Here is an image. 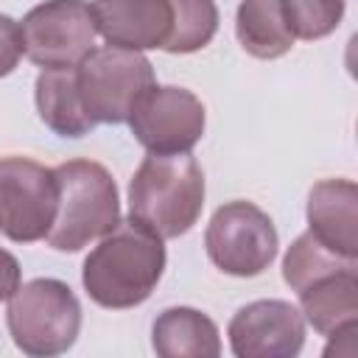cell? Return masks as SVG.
Here are the masks:
<instances>
[{
  "label": "cell",
  "mask_w": 358,
  "mask_h": 358,
  "mask_svg": "<svg viewBox=\"0 0 358 358\" xmlns=\"http://www.w3.org/2000/svg\"><path fill=\"white\" fill-rule=\"evenodd\" d=\"M8 333L25 355L50 358L67 352L81 330V305L67 282L36 277L20 282L6 308Z\"/></svg>",
  "instance_id": "4"
},
{
  "label": "cell",
  "mask_w": 358,
  "mask_h": 358,
  "mask_svg": "<svg viewBox=\"0 0 358 358\" xmlns=\"http://www.w3.org/2000/svg\"><path fill=\"white\" fill-rule=\"evenodd\" d=\"M294 39H322L333 34L344 17L347 0H280Z\"/></svg>",
  "instance_id": "19"
},
{
  "label": "cell",
  "mask_w": 358,
  "mask_h": 358,
  "mask_svg": "<svg viewBox=\"0 0 358 358\" xmlns=\"http://www.w3.org/2000/svg\"><path fill=\"white\" fill-rule=\"evenodd\" d=\"M173 11V31L162 50L168 53H196L207 48L218 31L215 0H168Z\"/></svg>",
  "instance_id": "18"
},
{
  "label": "cell",
  "mask_w": 358,
  "mask_h": 358,
  "mask_svg": "<svg viewBox=\"0 0 358 358\" xmlns=\"http://www.w3.org/2000/svg\"><path fill=\"white\" fill-rule=\"evenodd\" d=\"M36 112L42 123L59 137H84L95 123L87 117L78 87H76V67L64 70H42L34 84Z\"/></svg>",
  "instance_id": "15"
},
{
  "label": "cell",
  "mask_w": 358,
  "mask_h": 358,
  "mask_svg": "<svg viewBox=\"0 0 358 358\" xmlns=\"http://www.w3.org/2000/svg\"><path fill=\"white\" fill-rule=\"evenodd\" d=\"M296 296L305 322L319 336H333L347 324H358V268L333 271Z\"/></svg>",
  "instance_id": "14"
},
{
  "label": "cell",
  "mask_w": 358,
  "mask_h": 358,
  "mask_svg": "<svg viewBox=\"0 0 358 358\" xmlns=\"http://www.w3.org/2000/svg\"><path fill=\"white\" fill-rule=\"evenodd\" d=\"M308 232L338 257L358 260V187L350 179H324L308 196Z\"/></svg>",
  "instance_id": "12"
},
{
  "label": "cell",
  "mask_w": 358,
  "mask_h": 358,
  "mask_svg": "<svg viewBox=\"0 0 358 358\" xmlns=\"http://www.w3.org/2000/svg\"><path fill=\"white\" fill-rule=\"evenodd\" d=\"M59 204L56 171L28 157L0 159V232L14 243H34L50 232Z\"/></svg>",
  "instance_id": "8"
},
{
  "label": "cell",
  "mask_w": 358,
  "mask_h": 358,
  "mask_svg": "<svg viewBox=\"0 0 358 358\" xmlns=\"http://www.w3.org/2000/svg\"><path fill=\"white\" fill-rule=\"evenodd\" d=\"M56 171L59 204L48 246L56 252H78L112 232L120 221V199L112 173L92 159H67Z\"/></svg>",
  "instance_id": "3"
},
{
  "label": "cell",
  "mask_w": 358,
  "mask_h": 358,
  "mask_svg": "<svg viewBox=\"0 0 358 358\" xmlns=\"http://www.w3.org/2000/svg\"><path fill=\"white\" fill-rule=\"evenodd\" d=\"M151 347L159 358H215L221 355V336L207 313L168 308L154 319Z\"/></svg>",
  "instance_id": "13"
},
{
  "label": "cell",
  "mask_w": 358,
  "mask_h": 358,
  "mask_svg": "<svg viewBox=\"0 0 358 358\" xmlns=\"http://www.w3.org/2000/svg\"><path fill=\"white\" fill-rule=\"evenodd\" d=\"M22 59V31L20 22L8 14H0V78L14 73Z\"/></svg>",
  "instance_id": "20"
},
{
  "label": "cell",
  "mask_w": 358,
  "mask_h": 358,
  "mask_svg": "<svg viewBox=\"0 0 358 358\" xmlns=\"http://www.w3.org/2000/svg\"><path fill=\"white\" fill-rule=\"evenodd\" d=\"M227 336L238 358H294L305 344V316L285 299H257L229 319Z\"/></svg>",
  "instance_id": "10"
},
{
  "label": "cell",
  "mask_w": 358,
  "mask_h": 358,
  "mask_svg": "<svg viewBox=\"0 0 358 358\" xmlns=\"http://www.w3.org/2000/svg\"><path fill=\"white\" fill-rule=\"evenodd\" d=\"M95 28L106 45L126 50L165 48L173 31L168 0H95Z\"/></svg>",
  "instance_id": "11"
},
{
  "label": "cell",
  "mask_w": 358,
  "mask_h": 358,
  "mask_svg": "<svg viewBox=\"0 0 358 358\" xmlns=\"http://www.w3.org/2000/svg\"><path fill=\"white\" fill-rule=\"evenodd\" d=\"M76 87L95 126L126 123L134 103L154 87V67L140 50L103 45L76 64Z\"/></svg>",
  "instance_id": "5"
},
{
  "label": "cell",
  "mask_w": 358,
  "mask_h": 358,
  "mask_svg": "<svg viewBox=\"0 0 358 358\" xmlns=\"http://www.w3.org/2000/svg\"><path fill=\"white\" fill-rule=\"evenodd\" d=\"M235 36L255 59H280L294 48L280 0H241L235 11Z\"/></svg>",
  "instance_id": "16"
},
{
  "label": "cell",
  "mask_w": 358,
  "mask_h": 358,
  "mask_svg": "<svg viewBox=\"0 0 358 358\" xmlns=\"http://www.w3.org/2000/svg\"><path fill=\"white\" fill-rule=\"evenodd\" d=\"M22 53L42 70L76 67L95 48V14L84 0H45L22 22Z\"/></svg>",
  "instance_id": "7"
},
{
  "label": "cell",
  "mask_w": 358,
  "mask_h": 358,
  "mask_svg": "<svg viewBox=\"0 0 358 358\" xmlns=\"http://www.w3.org/2000/svg\"><path fill=\"white\" fill-rule=\"evenodd\" d=\"M165 271L162 238L137 218L117 221L112 232L98 238L87 255L81 282L90 299L109 310H129L143 305Z\"/></svg>",
  "instance_id": "1"
},
{
  "label": "cell",
  "mask_w": 358,
  "mask_h": 358,
  "mask_svg": "<svg viewBox=\"0 0 358 358\" xmlns=\"http://www.w3.org/2000/svg\"><path fill=\"white\" fill-rule=\"evenodd\" d=\"M20 288V263L11 252L0 249V302Z\"/></svg>",
  "instance_id": "21"
},
{
  "label": "cell",
  "mask_w": 358,
  "mask_h": 358,
  "mask_svg": "<svg viewBox=\"0 0 358 358\" xmlns=\"http://www.w3.org/2000/svg\"><path fill=\"white\" fill-rule=\"evenodd\" d=\"M204 207V173L187 154H148L129 182L131 218L162 241L179 238L199 221Z\"/></svg>",
  "instance_id": "2"
},
{
  "label": "cell",
  "mask_w": 358,
  "mask_h": 358,
  "mask_svg": "<svg viewBox=\"0 0 358 358\" xmlns=\"http://www.w3.org/2000/svg\"><path fill=\"white\" fill-rule=\"evenodd\" d=\"M207 257L224 274L257 277L277 257V229L271 218L252 201L221 204L204 232Z\"/></svg>",
  "instance_id": "6"
},
{
  "label": "cell",
  "mask_w": 358,
  "mask_h": 358,
  "mask_svg": "<svg viewBox=\"0 0 358 358\" xmlns=\"http://www.w3.org/2000/svg\"><path fill=\"white\" fill-rule=\"evenodd\" d=\"M134 140L148 154H187L204 134V103L185 87H151L131 109Z\"/></svg>",
  "instance_id": "9"
},
{
  "label": "cell",
  "mask_w": 358,
  "mask_h": 358,
  "mask_svg": "<svg viewBox=\"0 0 358 358\" xmlns=\"http://www.w3.org/2000/svg\"><path fill=\"white\" fill-rule=\"evenodd\" d=\"M341 268H358V260H347L338 257L336 252H330L327 246H322L310 232H302L285 252L282 260V280L291 285V291H302L310 282L341 271Z\"/></svg>",
  "instance_id": "17"
}]
</instances>
